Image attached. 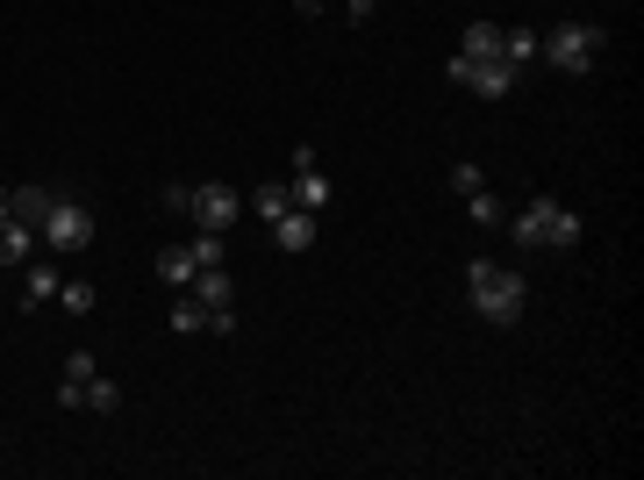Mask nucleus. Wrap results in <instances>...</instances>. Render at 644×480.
Returning <instances> with one entry per match:
<instances>
[{"instance_id":"obj_1","label":"nucleus","mask_w":644,"mask_h":480,"mask_svg":"<svg viewBox=\"0 0 644 480\" xmlns=\"http://www.w3.org/2000/svg\"><path fill=\"white\" fill-rule=\"evenodd\" d=\"M466 294H473V309H480V323H494V330H516L523 323V273L516 266H494V258H473L466 266Z\"/></svg>"},{"instance_id":"obj_2","label":"nucleus","mask_w":644,"mask_h":480,"mask_svg":"<svg viewBox=\"0 0 644 480\" xmlns=\"http://www.w3.org/2000/svg\"><path fill=\"white\" fill-rule=\"evenodd\" d=\"M501 230H509L523 251H573L580 244V216L566 201H552V194H537V201H530L523 216H509Z\"/></svg>"},{"instance_id":"obj_3","label":"nucleus","mask_w":644,"mask_h":480,"mask_svg":"<svg viewBox=\"0 0 644 480\" xmlns=\"http://www.w3.org/2000/svg\"><path fill=\"white\" fill-rule=\"evenodd\" d=\"M602 51H609V29H594V22H552V29L537 36V58L552 72H594L602 65Z\"/></svg>"},{"instance_id":"obj_4","label":"nucleus","mask_w":644,"mask_h":480,"mask_svg":"<svg viewBox=\"0 0 644 480\" xmlns=\"http://www.w3.org/2000/svg\"><path fill=\"white\" fill-rule=\"evenodd\" d=\"M444 72H451V86H466V94H480V101H509L523 65H509V58H466V51H458Z\"/></svg>"},{"instance_id":"obj_5","label":"nucleus","mask_w":644,"mask_h":480,"mask_svg":"<svg viewBox=\"0 0 644 480\" xmlns=\"http://www.w3.org/2000/svg\"><path fill=\"white\" fill-rule=\"evenodd\" d=\"M36 237L51 244V251H86V244H94V208H86V201H65V194H58Z\"/></svg>"},{"instance_id":"obj_6","label":"nucleus","mask_w":644,"mask_h":480,"mask_svg":"<svg viewBox=\"0 0 644 480\" xmlns=\"http://www.w3.org/2000/svg\"><path fill=\"white\" fill-rule=\"evenodd\" d=\"M172 330H179V337H201V330L230 337V330H237V309H201V301L179 287V294H172Z\"/></svg>"},{"instance_id":"obj_7","label":"nucleus","mask_w":644,"mask_h":480,"mask_svg":"<svg viewBox=\"0 0 644 480\" xmlns=\"http://www.w3.org/2000/svg\"><path fill=\"white\" fill-rule=\"evenodd\" d=\"M237 208H244V194L237 187H194V201H187V216H194V230H230L237 223Z\"/></svg>"},{"instance_id":"obj_8","label":"nucleus","mask_w":644,"mask_h":480,"mask_svg":"<svg viewBox=\"0 0 644 480\" xmlns=\"http://www.w3.org/2000/svg\"><path fill=\"white\" fill-rule=\"evenodd\" d=\"M287 194H294V208H308V216H322V208H330V180H322L315 172V151H294V180H287Z\"/></svg>"},{"instance_id":"obj_9","label":"nucleus","mask_w":644,"mask_h":480,"mask_svg":"<svg viewBox=\"0 0 644 480\" xmlns=\"http://www.w3.org/2000/svg\"><path fill=\"white\" fill-rule=\"evenodd\" d=\"M315 237H322V216H308V208H287V216L272 223V244H280V251H308Z\"/></svg>"},{"instance_id":"obj_10","label":"nucleus","mask_w":644,"mask_h":480,"mask_svg":"<svg viewBox=\"0 0 644 480\" xmlns=\"http://www.w3.org/2000/svg\"><path fill=\"white\" fill-rule=\"evenodd\" d=\"M194 273H201L194 244H165V251H158V280H165L172 294H179V287H194Z\"/></svg>"},{"instance_id":"obj_11","label":"nucleus","mask_w":644,"mask_h":480,"mask_svg":"<svg viewBox=\"0 0 644 480\" xmlns=\"http://www.w3.org/2000/svg\"><path fill=\"white\" fill-rule=\"evenodd\" d=\"M36 244H44V237H36L29 223L0 216V266H29V258H36Z\"/></svg>"},{"instance_id":"obj_12","label":"nucleus","mask_w":644,"mask_h":480,"mask_svg":"<svg viewBox=\"0 0 644 480\" xmlns=\"http://www.w3.org/2000/svg\"><path fill=\"white\" fill-rule=\"evenodd\" d=\"M187 294L201 301V309H237V294H230V273H222V266H201Z\"/></svg>"},{"instance_id":"obj_13","label":"nucleus","mask_w":644,"mask_h":480,"mask_svg":"<svg viewBox=\"0 0 644 480\" xmlns=\"http://www.w3.org/2000/svg\"><path fill=\"white\" fill-rule=\"evenodd\" d=\"M51 201H58L51 187H15V194H8V216H15V223H29V230H44Z\"/></svg>"},{"instance_id":"obj_14","label":"nucleus","mask_w":644,"mask_h":480,"mask_svg":"<svg viewBox=\"0 0 644 480\" xmlns=\"http://www.w3.org/2000/svg\"><path fill=\"white\" fill-rule=\"evenodd\" d=\"M51 294H58V273L44 266V258H29V266H22V309H44Z\"/></svg>"},{"instance_id":"obj_15","label":"nucleus","mask_w":644,"mask_h":480,"mask_svg":"<svg viewBox=\"0 0 644 480\" xmlns=\"http://www.w3.org/2000/svg\"><path fill=\"white\" fill-rule=\"evenodd\" d=\"M458 51H466V58H509V51H501V22H473V29L458 36ZM509 65H516V58H509Z\"/></svg>"},{"instance_id":"obj_16","label":"nucleus","mask_w":644,"mask_h":480,"mask_svg":"<svg viewBox=\"0 0 644 480\" xmlns=\"http://www.w3.org/2000/svg\"><path fill=\"white\" fill-rule=\"evenodd\" d=\"M466 216H473L480 230H501V223H509V201H501L494 187H480V194H466Z\"/></svg>"},{"instance_id":"obj_17","label":"nucleus","mask_w":644,"mask_h":480,"mask_svg":"<svg viewBox=\"0 0 644 480\" xmlns=\"http://www.w3.org/2000/svg\"><path fill=\"white\" fill-rule=\"evenodd\" d=\"M251 208H258V216H265V223H280V216H287V208H294L287 180H265V187H251Z\"/></svg>"},{"instance_id":"obj_18","label":"nucleus","mask_w":644,"mask_h":480,"mask_svg":"<svg viewBox=\"0 0 644 480\" xmlns=\"http://www.w3.org/2000/svg\"><path fill=\"white\" fill-rule=\"evenodd\" d=\"M79 409H94V416H115V409H122V387H115L108 373H94V380H86V395H79Z\"/></svg>"},{"instance_id":"obj_19","label":"nucleus","mask_w":644,"mask_h":480,"mask_svg":"<svg viewBox=\"0 0 644 480\" xmlns=\"http://www.w3.org/2000/svg\"><path fill=\"white\" fill-rule=\"evenodd\" d=\"M58 301H65V316H94V280H58Z\"/></svg>"},{"instance_id":"obj_20","label":"nucleus","mask_w":644,"mask_h":480,"mask_svg":"<svg viewBox=\"0 0 644 480\" xmlns=\"http://www.w3.org/2000/svg\"><path fill=\"white\" fill-rule=\"evenodd\" d=\"M94 373H101L94 352H72V359H65V387H79V395H86V380H94Z\"/></svg>"},{"instance_id":"obj_21","label":"nucleus","mask_w":644,"mask_h":480,"mask_svg":"<svg viewBox=\"0 0 644 480\" xmlns=\"http://www.w3.org/2000/svg\"><path fill=\"white\" fill-rule=\"evenodd\" d=\"M501 51L523 65V58H537V36H530V29H501Z\"/></svg>"},{"instance_id":"obj_22","label":"nucleus","mask_w":644,"mask_h":480,"mask_svg":"<svg viewBox=\"0 0 644 480\" xmlns=\"http://www.w3.org/2000/svg\"><path fill=\"white\" fill-rule=\"evenodd\" d=\"M480 187H487V172H480V165H451V194H458V201L480 194Z\"/></svg>"},{"instance_id":"obj_23","label":"nucleus","mask_w":644,"mask_h":480,"mask_svg":"<svg viewBox=\"0 0 644 480\" xmlns=\"http://www.w3.org/2000/svg\"><path fill=\"white\" fill-rule=\"evenodd\" d=\"M373 8H380V0H344V15H351V22H373Z\"/></svg>"},{"instance_id":"obj_24","label":"nucleus","mask_w":644,"mask_h":480,"mask_svg":"<svg viewBox=\"0 0 644 480\" xmlns=\"http://www.w3.org/2000/svg\"><path fill=\"white\" fill-rule=\"evenodd\" d=\"M0 216H8V187H0Z\"/></svg>"}]
</instances>
